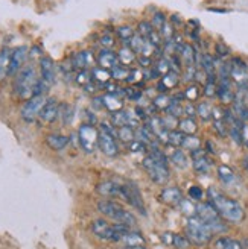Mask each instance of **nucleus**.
<instances>
[{
  "label": "nucleus",
  "instance_id": "nucleus-1",
  "mask_svg": "<svg viewBox=\"0 0 248 249\" xmlns=\"http://www.w3.org/2000/svg\"><path fill=\"white\" fill-rule=\"evenodd\" d=\"M207 197H209V202L218 210L219 216H222L226 220L231 223H241L244 220L245 211H244V207L238 201L222 195L215 187H210L207 190Z\"/></svg>",
  "mask_w": 248,
  "mask_h": 249
},
{
  "label": "nucleus",
  "instance_id": "nucleus-2",
  "mask_svg": "<svg viewBox=\"0 0 248 249\" xmlns=\"http://www.w3.org/2000/svg\"><path fill=\"white\" fill-rule=\"evenodd\" d=\"M97 210H99V213L113 219L116 223H123V225H128L130 228L137 223V219L134 217L133 213L123 210L117 202L110 201V199H101V201L97 202Z\"/></svg>",
  "mask_w": 248,
  "mask_h": 249
},
{
  "label": "nucleus",
  "instance_id": "nucleus-3",
  "mask_svg": "<svg viewBox=\"0 0 248 249\" xmlns=\"http://www.w3.org/2000/svg\"><path fill=\"white\" fill-rule=\"evenodd\" d=\"M38 81L35 73V67L32 64L24 66L16 76V82H14V91L16 94L23 99V101H28L34 96V87Z\"/></svg>",
  "mask_w": 248,
  "mask_h": 249
},
{
  "label": "nucleus",
  "instance_id": "nucleus-4",
  "mask_svg": "<svg viewBox=\"0 0 248 249\" xmlns=\"http://www.w3.org/2000/svg\"><path fill=\"white\" fill-rule=\"evenodd\" d=\"M131 228L123 223H114L110 225L104 219H97L92 223V231L97 239L108 240V242H122V237L125 235Z\"/></svg>",
  "mask_w": 248,
  "mask_h": 249
},
{
  "label": "nucleus",
  "instance_id": "nucleus-5",
  "mask_svg": "<svg viewBox=\"0 0 248 249\" xmlns=\"http://www.w3.org/2000/svg\"><path fill=\"white\" fill-rule=\"evenodd\" d=\"M186 234H188L186 237L191 240V243L195 245H206L212 240L213 235V232L207 227V223L198 216L189 217L188 225H186Z\"/></svg>",
  "mask_w": 248,
  "mask_h": 249
},
{
  "label": "nucleus",
  "instance_id": "nucleus-6",
  "mask_svg": "<svg viewBox=\"0 0 248 249\" xmlns=\"http://www.w3.org/2000/svg\"><path fill=\"white\" fill-rule=\"evenodd\" d=\"M142 164L154 182H157L160 185L166 184V181L169 179V169H168L166 163H162V161L155 160L153 155H146L142 161Z\"/></svg>",
  "mask_w": 248,
  "mask_h": 249
},
{
  "label": "nucleus",
  "instance_id": "nucleus-7",
  "mask_svg": "<svg viewBox=\"0 0 248 249\" xmlns=\"http://www.w3.org/2000/svg\"><path fill=\"white\" fill-rule=\"evenodd\" d=\"M78 139H79V144L84 149V152L87 154H93L97 147V142H99V131L90 123H84L78 129Z\"/></svg>",
  "mask_w": 248,
  "mask_h": 249
},
{
  "label": "nucleus",
  "instance_id": "nucleus-8",
  "mask_svg": "<svg viewBox=\"0 0 248 249\" xmlns=\"http://www.w3.org/2000/svg\"><path fill=\"white\" fill-rule=\"evenodd\" d=\"M44 102H46V96H32L31 99H28L20 111L21 119L26 123L35 122V119L40 116V111H41Z\"/></svg>",
  "mask_w": 248,
  "mask_h": 249
},
{
  "label": "nucleus",
  "instance_id": "nucleus-9",
  "mask_svg": "<svg viewBox=\"0 0 248 249\" xmlns=\"http://www.w3.org/2000/svg\"><path fill=\"white\" fill-rule=\"evenodd\" d=\"M120 197H122V199H125V201H127L131 207L137 208L142 214H146L145 205H143V201H142V195H140V192H139L137 187H135V184L122 185Z\"/></svg>",
  "mask_w": 248,
  "mask_h": 249
},
{
  "label": "nucleus",
  "instance_id": "nucleus-10",
  "mask_svg": "<svg viewBox=\"0 0 248 249\" xmlns=\"http://www.w3.org/2000/svg\"><path fill=\"white\" fill-rule=\"evenodd\" d=\"M28 55H29V52H28L26 46H19V47H16L14 51L11 52L9 69H8L9 76H14V74H17L24 67V62H26Z\"/></svg>",
  "mask_w": 248,
  "mask_h": 249
},
{
  "label": "nucleus",
  "instance_id": "nucleus-11",
  "mask_svg": "<svg viewBox=\"0 0 248 249\" xmlns=\"http://www.w3.org/2000/svg\"><path fill=\"white\" fill-rule=\"evenodd\" d=\"M191 157H192V166L193 170L200 175H206L209 173V170L212 169V160L207 157V152L204 149H195V151H191Z\"/></svg>",
  "mask_w": 248,
  "mask_h": 249
},
{
  "label": "nucleus",
  "instance_id": "nucleus-12",
  "mask_svg": "<svg viewBox=\"0 0 248 249\" xmlns=\"http://www.w3.org/2000/svg\"><path fill=\"white\" fill-rule=\"evenodd\" d=\"M99 149L107 155V157H116L119 154V147L116 143V137L111 135L105 131L99 132V142H97Z\"/></svg>",
  "mask_w": 248,
  "mask_h": 249
},
{
  "label": "nucleus",
  "instance_id": "nucleus-13",
  "mask_svg": "<svg viewBox=\"0 0 248 249\" xmlns=\"http://www.w3.org/2000/svg\"><path fill=\"white\" fill-rule=\"evenodd\" d=\"M59 116V104L55 97H49L46 99V102L40 111V120L44 123H52L57 120V117Z\"/></svg>",
  "mask_w": 248,
  "mask_h": 249
},
{
  "label": "nucleus",
  "instance_id": "nucleus-14",
  "mask_svg": "<svg viewBox=\"0 0 248 249\" xmlns=\"http://www.w3.org/2000/svg\"><path fill=\"white\" fill-rule=\"evenodd\" d=\"M40 73L41 79L47 82L49 85H52L57 79V71H55V64L51 56H41L40 59Z\"/></svg>",
  "mask_w": 248,
  "mask_h": 249
},
{
  "label": "nucleus",
  "instance_id": "nucleus-15",
  "mask_svg": "<svg viewBox=\"0 0 248 249\" xmlns=\"http://www.w3.org/2000/svg\"><path fill=\"white\" fill-rule=\"evenodd\" d=\"M178 84H180V74L177 71H172L171 70L169 73L163 74V76L158 79V82H157V90L160 93H165L166 94L169 90L175 89Z\"/></svg>",
  "mask_w": 248,
  "mask_h": 249
},
{
  "label": "nucleus",
  "instance_id": "nucleus-16",
  "mask_svg": "<svg viewBox=\"0 0 248 249\" xmlns=\"http://www.w3.org/2000/svg\"><path fill=\"white\" fill-rule=\"evenodd\" d=\"M181 199H183V192L178 187H166V189H163L162 193H160V201L166 205L175 207L181 202Z\"/></svg>",
  "mask_w": 248,
  "mask_h": 249
},
{
  "label": "nucleus",
  "instance_id": "nucleus-17",
  "mask_svg": "<svg viewBox=\"0 0 248 249\" xmlns=\"http://www.w3.org/2000/svg\"><path fill=\"white\" fill-rule=\"evenodd\" d=\"M117 53H114L111 49H102L101 52H99L97 55V64L99 67H102V69H107V70H111V69H114L117 66Z\"/></svg>",
  "mask_w": 248,
  "mask_h": 249
},
{
  "label": "nucleus",
  "instance_id": "nucleus-18",
  "mask_svg": "<svg viewBox=\"0 0 248 249\" xmlns=\"http://www.w3.org/2000/svg\"><path fill=\"white\" fill-rule=\"evenodd\" d=\"M196 216L201 220H204L206 223L212 222L215 219H219V213L218 210L210 204V202H203L196 205Z\"/></svg>",
  "mask_w": 248,
  "mask_h": 249
},
{
  "label": "nucleus",
  "instance_id": "nucleus-19",
  "mask_svg": "<svg viewBox=\"0 0 248 249\" xmlns=\"http://www.w3.org/2000/svg\"><path fill=\"white\" fill-rule=\"evenodd\" d=\"M93 62V56L92 52L89 51H82V52H76L72 55V67L75 70H87V67L92 66Z\"/></svg>",
  "mask_w": 248,
  "mask_h": 249
},
{
  "label": "nucleus",
  "instance_id": "nucleus-20",
  "mask_svg": "<svg viewBox=\"0 0 248 249\" xmlns=\"http://www.w3.org/2000/svg\"><path fill=\"white\" fill-rule=\"evenodd\" d=\"M178 55L181 58V62L184 64V67L189 66H195L196 64V58H198V52L195 51V47L184 43L180 49H178Z\"/></svg>",
  "mask_w": 248,
  "mask_h": 249
},
{
  "label": "nucleus",
  "instance_id": "nucleus-21",
  "mask_svg": "<svg viewBox=\"0 0 248 249\" xmlns=\"http://www.w3.org/2000/svg\"><path fill=\"white\" fill-rule=\"evenodd\" d=\"M96 192L102 196L111 197V196H119L120 197V192H122V185L113 182V181H104L101 184H97Z\"/></svg>",
  "mask_w": 248,
  "mask_h": 249
},
{
  "label": "nucleus",
  "instance_id": "nucleus-22",
  "mask_svg": "<svg viewBox=\"0 0 248 249\" xmlns=\"http://www.w3.org/2000/svg\"><path fill=\"white\" fill-rule=\"evenodd\" d=\"M104 99V108L108 111V113H117L123 108V97L117 96V94H111V93H107L105 96H102Z\"/></svg>",
  "mask_w": 248,
  "mask_h": 249
},
{
  "label": "nucleus",
  "instance_id": "nucleus-23",
  "mask_svg": "<svg viewBox=\"0 0 248 249\" xmlns=\"http://www.w3.org/2000/svg\"><path fill=\"white\" fill-rule=\"evenodd\" d=\"M46 144L54 151H63L69 144V137L63 134H49L46 137Z\"/></svg>",
  "mask_w": 248,
  "mask_h": 249
},
{
  "label": "nucleus",
  "instance_id": "nucleus-24",
  "mask_svg": "<svg viewBox=\"0 0 248 249\" xmlns=\"http://www.w3.org/2000/svg\"><path fill=\"white\" fill-rule=\"evenodd\" d=\"M134 131H135L137 140L143 142L145 144H151L157 140V135L151 131V128L148 126V124H140V126H137Z\"/></svg>",
  "mask_w": 248,
  "mask_h": 249
},
{
  "label": "nucleus",
  "instance_id": "nucleus-25",
  "mask_svg": "<svg viewBox=\"0 0 248 249\" xmlns=\"http://www.w3.org/2000/svg\"><path fill=\"white\" fill-rule=\"evenodd\" d=\"M117 59H119V64L130 67L131 64H134V62H135V53L131 51L128 46H123L117 52Z\"/></svg>",
  "mask_w": 248,
  "mask_h": 249
},
{
  "label": "nucleus",
  "instance_id": "nucleus-26",
  "mask_svg": "<svg viewBox=\"0 0 248 249\" xmlns=\"http://www.w3.org/2000/svg\"><path fill=\"white\" fill-rule=\"evenodd\" d=\"M171 161H172V164L177 166L178 169H186L189 166V158L184 154L183 149H175V151L171 154Z\"/></svg>",
  "mask_w": 248,
  "mask_h": 249
},
{
  "label": "nucleus",
  "instance_id": "nucleus-27",
  "mask_svg": "<svg viewBox=\"0 0 248 249\" xmlns=\"http://www.w3.org/2000/svg\"><path fill=\"white\" fill-rule=\"evenodd\" d=\"M218 178L224 185H231L234 182V179H236L234 172L229 166H224V164L218 167Z\"/></svg>",
  "mask_w": 248,
  "mask_h": 249
},
{
  "label": "nucleus",
  "instance_id": "nucleus-28",
  "mask_svg": "<svg viewBox=\"0 0 248 249\" xmlns=\"http://www.w3.org/2000/svg\"><path fill=\"white\" fill-rule=\"evenodd\" d=\"M11 52L8 47H3L0 51V81H2L6 74H8V69H9V59H11Z\"/></svg>",
  "mask_w": 248,
  "mask_h": 249
},
{
  "label": "nucleus",
  "instance_id": "nucleus-29",
  "mask_svg": "<svg viewBox=\"0 0 248 249\" xmlns=\"http://www.w3.org/2000/svg\"><path fill=\"white\" fill-rule=\"evenodd\" d=\"M178 129L186 135H193L198 129V124L193 120V117H186L178 122Z\"/></svg>",
  "mask_w": 248,
  "mask_h": 249
},
{
  "label": "nucleus",
  "instance_id": "nucleus-30",
  "mask_svg": "<svg viewBox=\"0 0 248 249\" xmlns=\"http://www.w3.org/2000/svg\"><path fill=\"white\" fill-rule=\"evenodd\" d=\"M92 79L97 84H108L110 79H111V71L107 70V69H102V67H95L92 70Z\"/></svg>",
  "mask_w": 248,
  "mask_h": 249
},
{
  "label": "nucleus",
  "instance_id": "nucleus-31",
  "mask_svg": "<svg viewBox=\"0 0 248 249\" xmlns=\"http://www.w3.org/2000/svg\"><path fill=\"white\" fill-rule=\"evenodd\" d=\"M134 34H135V31L133 26H130V24H122V26L116 28V35L122 43H128L134 36Z\"/></svg>",
  "mask_w": 248,
  "mask_h": 249
},
{
  "label": "nucleus",
  "instance_id": "nucleus-32",
  "mask_svg": "<svg viewBox=\"0 0 248 249\" xmlns=\"http://www.w3.org/2000/svg\"><path fill=\"white\" fill-rule=\"evenodd\" d=\"M122 242L127 243V246H135V245H145V239L140 232H135V231H128L125 235L122 237Z\"/></svg>",
  "mask_w": 248,
  "mask_h": 249
},
{
  "label": "nucleus",
  "instance_id": "nucleus-33",
  "mask_svg": "<svg viewBox=\"0 0 248 249\" xmlns=\"http://www.w3.org/2000/svg\"><path fill=\"white\" fill-rule=\"evenodd\" d=\"M171 102H172V97H169L168 94H165V93H160L157 97H154L153 99V107L157 109V111H165L169 105H171Z\"/></svg>",
  "mask_w": 248,
  "mask_h": 249
},
{
  "label": "nucleus",
  "instance_id": "nucleus-34",
  "mask_svg": "<svg viewBox=\"0 0 248 249\" xmlns=\"http://www.w3.org/2000/svg\"><path fill=\"white\" fill-rule=\"evenodd\" d=\"M130 67H125V66H120L117 64L114 69H111V79L114 81H127L128 76H130Z\"/></svg>",
  "mask_w": 248,
  "mask_h": 249
},
{
  "label": "nucleus",
  "instance_id": "nucleus-35",
  "mask_svg": "<svg viewBox=\"0 0 248 249\" xmlns=\"http://www.w3.org/2000/svg\"><path fill=\"white\" fill-rule=\"evenodd\" d=\"M212 113H213V108L209 102H201L196 105V114L200 116V119L203 122H207L212 119Z\"/></svg>",
  "mask_w": 248,
  "mask_h": 249
},
{
  "label": "nucleus",
  "instance_id": "nucleus-36",
  "mask_svg": "<svg viewBox=\"0 0 248 249\" xmlns=\"http://www.w3.org/2000/svg\"><path fill=\"white\" fill-rule=\"evenodd\" d=\"M59 116H61V120H63L64 124H70L73 117H75V111H73V107L69 105V104L59 105Z\"/></svg>",
  "mask_w": 248,
  "mask_h": 249
},
{
  "label": "nucleus",
  "instance_id": "nucleus-37",
  "mask_svg": "<svg viewBox=\"0 0 248 249\" xmlns=\"http://www.w3.org/2000/svg\"><path fill=\"white\" fill-rule=\"evenodd\" d=\"M117 137L123 143H131L135 139V131L131 126H120L117 128Z\"/></svg>",
  "mask_w": 248,
  "mask_h": 249
},
{
  "label": "nucleus",
  "instance_id": "nucleus-38",
  "mask_svg": "<svg viewBox=\"0 0 248 249\" xmlns=\"http://www.w3.org/2000/svg\"><path fill=\"white\" fill-rule=\"evenodd\" d=\"M184 99L188 102H193V101H196L198 97H200V94H201V90H200V87H198L196 84H191V85H188L184 89Z\"/></svg>",
  "mask_w": 248,
  "mask_h": 249
},
{
  "label": "nucleus",
  "instance_id": "nucleus-39",
  "mask_svg": "<svg viewBox=\"0 0 248 249\" xmlns=\"http://www.w3.org/2000/svg\"><path fill=\"white\" fill-rule=\"evenodd\" d=\"M178 207H180V210H181V213L183 214H186V216H189V217H192V216H196V205H193L192 204V199H181V202L178 204Z\"/></svg>",
  "mask_w": 248,
  "mask_h": 249
},
{
  "label": "nucleus",
  "instance_id": "nucleus-40",
  "mask_svg": "<svg viewBox=\"0 0 248 249\" xmlns=\"http://www.w3.org/2000/svg\"><path fill=\"white\" fill-rule=\"evenodd\" d=\"M165 111H166V114H168V116H172V117L178 119L181 114H184V107L180 104V101H173V99H172L171 105H169Z\"/></svg>",
  "mask_w": 248,
  "mask_h": 249
},
{
  "label": "nucleus",
  "instance_id": "nucleus-41",
  "mask_svg": "<svg viewBox=\"0 0 248 249\" xmlns=\"http://www.w3.org/2000/svg\"><path fill=\"white\" fill-rule=\"evenodd\" d=\"M181 147L184 149H189V151H195V149H200L201 147V140L198 139L196 135H186Z\"/></svg>",
  "mask_w": 248,
  "mask_h": 249
},
{
  "label": "nucleus",
  "instance_id": "nucleus-42",
  "mask_svg": "<svg viewBox=\"0 0 248 249\" xmlns=\"http://www.w3.org/2000/svg\"><path fill=\"white\" fill-rule=\"evenodd\" d=\"M216 90H218V81L216 79H206L203 94L209 99H212L216 96Z\"/></svg>",
  "mask_w": 248,
  "mask_h": 249
},
{
  "label": "nucleus",
  "instance_id": "nucleus-43",
  "mask_svg": "<svg viewBox=\"0 0 248 249\" xmlns=\"http://www.w3.org/2000/svg\"><path fill=\"white\" fill-rule=\"evenodd\" d=\"M166 23H168V21H166V16L163 14V12H160V11L154 12V14H153V18H151V24H153V28H154L155 31L160 32Z\"/></svg>",
  "mask_w": 248,
  "mask_h": 249
},
{
  "label": "nucleus",
  "instance_id": "nucleus-44",
  "mask_svg": "<svg viewBox=\"0 0 248 249\" xmlns=\"http://www.w3.org/2000/svg\"><path fill=\"white\" fill-rule=\"evenodd\" d=\"M184 137H186V134H183L180 129H172V131H169V144L173 146V147L181 146Z\"/></svg>",
  "mask_w": 248,
  "mask_h": 249
},
{
  "label": "nucleus",
  "instance_id": "nucleus-45",
  "mask_svg": "<svg viewBox=\"0 0 248 249\" xmlns=\"http://www.w3.org/2000/svg\"><path fill=\"white\" fill-rule=\"evenodd\" d=\"M155 29L153 28V24H151V21H146V20H143V21H140L139 23V28H137V34L140 35V36H143L145 40H148L150 38V35L154 32Z\"/></svg>",
  "mask_w": 248,
  "mask_h": 249
},
{
  "label": "nucleus",
  "instance_id": "nucleus-46",
  "mask_svg": "<svg viewBox=\"0 0 248 249\" xmlns=\"http://www.w3.org/2000/svg\"><path fill=\"white\" fill-rule=\"evenodd\" d=\"M172 246L177 248V249H188L191 246V240L186 237V235L181 234H173V242Z\"/></svg>",
  "mask_w": 248,
  "mask_h": 249
},
{
  "label": "nucleus",
  "instance_id": "nucleus-47",
  "mask_svg": "<svg viewBox=\"0 0 248 249\" xmlns=\"http://www.w3.org/2000/svg\"><path fill=\"white\" fill-rule=\"evenodd\" d=\"M213 129L219 137H227L229 134V124L226 123L224 119H216L213 122Z\"/></svg>",
  "mask_w": 248,
  "mask_h": 249
},
{
  "label": "nucleus",
  "instance_id": "nucleus-48",
  "mask_svg": "<svg viewBox=\"0 0 248 249\" xmlns=\"http://www.w3.org/2000/svg\"><path fill=\"white\" fill-rule=\"evenodd\" d=\"M215 53H216V58L219 59H224L230 55V47L226 44V43H222V41H218L215 44Z\"/></svg>",
  "mask_w": 248,
  "mask_h": 249
},
{
  "label": "nucleus",
  "instance_id": "nucleus-49",
  "mask_svg": "<svg viewBox=\"0 0 248 249\" xmlns=\"http://www.w3.org/2000/svg\"><path fill=\"white\" fill-rule=\"evenodd\" d=\"M49 87H51V85L40 78L38 81H37L35 87H34V96H46V93L49 91Z\"/></svg>",
  "mask_w": 248,
  "mask_h": 249
},
{
  "label": "nucleus",
  "instance_id": "nucleus-50",
  "mask_svg": "<svg viewBox=\"0 0 248 249\" xmlns=\"http://www.w3.org/2000/svg\"><path fill=\"white\" fill-rule=\"evenodd\" d=\"M188 195H189V199H192V201H201V199L204 197V192L201 187L198 185H192L191 189L188 190Z\"/></svg>",
  "mask_w": 248,
  "mask_h": 249
},
{
  "label": "nucleus",
  "instance_id": "nucleus-51",
  "mask_svg": "<svg viewBox=\"0 0 248 249\" xmlns=\"http://www.w3.org/2000/svg\"><path fill=\"white\" fill-rule=\"evenodd\" d=\"M93 79H92V73H89L87 70H79L78 74H76V82L82 87H85L87 84H90Z\"/></svg>",
  "mask_w": 248,
  "mask_h": 249
},
{
  "label": "nucleus",
  "instance_id": "nucleus-52",
  "mask_svg": "<svg viewBox=\"0 0 248 249\" xmlns=\"http://www.w3.org/2000/svg\"><path fill=\"white\" fill-rule=\"evenodd\" d=\"M146 149H148V144H145L140 140H134V142L130 143V151L134 152V154H145Z\"/></svg>",
  "mask_w": 248,
  "mask_h": 249
},
{
  "label": "nucleus",
  "instance_id": "nucleus-53",
  "mask_svg": "<svg viewBox=\"0 0 248 249\" xmlns=\"http://www.w3.org/2000/svg\"><path fill=\"white\" fill-rule=\"evenodd\" d=\"M125 96L130 99V101H139V99L142 97V90H139L137 87H128V89H125Z\"/></svg>",
  "mask_w": 248,
  "mask_h": 249
},
{
  "label": "nucleus",
  "instance_id": "nucleus-54",
  "mask_svg": "<svg viewBox=\"0 0 248 249\" xmlns=\"http://www.w3.org/2000/svg\"><path fill=\"white\" fill-rule=\"evenodd\" d=\"M99 41H101V44L104 46V49H111V47L114 46V43H116V41L113 40V36L108 35V34L102 35V36H101V40H99Z\"/></svg>",
  "mask_w": 248,
  "mask_h": 249
},
{
  "label": "nucleus",
  "instance_id": "nucleus-55",
  "mask_svg": "<svg viewBox=\"0 0 248 249\" xmlns=\"http://www.w3.org/2000/svg\"><path fill=\"white\" fill-rule=\"evenodd\" d=\"M184 81L186 82H191V81H193L195 79V76H196V69H195V66H189V67H186V71H184Z\"/></svg>",
  "mask_w": 248,
  "mask_h": 249
},
{
  "label": "nucleus",
  "instance_id": "nucleus-56",
  "mask_svg": "<svg viewBox=\"0 0 248 249\" xmlns=\"http://www.w3.org/2000/svg\"><path fill=\"white\" fill-rule=\"evenodd\" d=\"M183 107H184V114L188 116V117L196 116V107L193 105V102H188V104L183 105Z\"/></svg>",
  "mask_w": 248,
  "mask_h": 249
},
{
  "label": "nucleus",
  "instance_id": "nucleus-57",
  "mask_svg": "<svg viewBox=\"0 0 248 249\" xmlns=\"http://www.w3.org/2000/svg\"><path fill=\"white\" fill-rule=\"evenodd\" d=\"M224 249H244V246H242V243H241V242H238V240L227 239V243H226Z\"/></svg>",
  "mask_w": 248,
  "mask_h": 249
},
{
  "label": "nucleus",
  "instance_id": "nucleus-58",
  "mask_svg": "<svg viewBox=\"0 0 248 249\" xmlns=\"http://www.w3.org/2000/svg\"><path fill=\"white\" fill-rule=\"evenodd\" d=\"M162 242L168 246H172V242H173V234L172 232H163L162 234Z\"/></svg>",
  "mask_w": 248,
  "mask_h": 249
},
{
  "label": "nucleus",
  "instance_id": "nucleus-59",
  "mask_svg": "<svg viewBox=\"0 0 248 249\" xmlns=\"http://www.w3.org/2000/svg\"><path fill=\"white\" fill-rule=\"evenodd\" d=\"M29 55H31V58H38V59H41V49L38 47V46H34L32 49H31V52H29Z\"/></svg>",
  "mask_w": 248,
  "mask_h": 249
},
{
  "label": "nucleus",
  "instance_id": "nucleus-60",
  "mask_svg": "<svg viewBox=\"0 0 248 249\" xmlns=\"http://www.w3.org/2000/svg\"><path fill=\"white\" fill-rule=\"evenodd\" d=\"M206 152H209V154H215V146H213V143L212 142H206V149H204Z\"/></svg>",
  "mask_w": 248,
  "mask_h": 249
},
{
  "label": "nucleus",
  "instance_id": "nucleus-61",
  "mask_svg": "<svg viewBox=\"0 0 248 249\" xmlns=\"http://www.w3.org/2000/svg\"><path fill=\"white\" fill-rule=\"evenodd\" d=\"M171 21L173 23L172 26H175V24H181V23H183V21H181V17H180L178 14H173V16L171 17Z\"/></svg>",
  "mask_w": 248,
  "mask_h": 249
},
{
  "label": "nucleus",
  "instance_id": "nucleus-62",
  "mask_svg": "<svg viewBox=\"0 0 248 249\" xmlns=\"http://www.w3.org/2000/svg\"><path fill=\"white\" fill-rule=\"evenodd\" d=\"M128 249H146L143 245H135V246H128Z\"/></svg>",
  "mask_w": 248,
  "mask_h": 249
},
{
  "label": "nucleus",
  "instance_id": "nucleus-63",
  "mask_svg": "<svg viewBox=\"0 0 248 249\" xmlns=\"http://www.w3.org/2000/svg\"><path fill=\"white\" fill-rule=\"evenodd\" d=\"M244 166H245V169L248 170V157H245V158H244Z\"/></svg>",
  "mask_w": 248,
  "mask_h": 249
}]
</instances>
